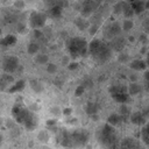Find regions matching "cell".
<instances>
[{
	"label": "cell",
	"mask_w": 149,
	"mask_h": 149,
	"mask_svg": "<svg viewBox=\"0 0 149 149\" xmlns=\"http://www.w3.org/2000/svg\"><path fill=\"white\" fill-rule=\"evenodd\" d=\"M95 137H97V141L99 142V144L102 147H106V148L119 147V140H118V134H116L115 127L107 122L97 129Z\"/></svg>",
	"instance_id": "obj_1"
},
{
	"label": "cell",
	"mask_w": 149,
	"mask_h": 149,
	"mask_svg": "<svg viewBox=\"0 0 149 149\" xmlns=\"http://www.w3.org/2000/svg\"><path fill=\"white\" fill-rule=\"evenodd\" d=\"M112 52L113 50L109 47V44L99 38H94L88 43V54L92 56L93 59H95L99 63L107 62L111 58Z\"/></svg>",
	"instance_id": "obj_2"
},
{
	"label": "cell",
	"mask_w": 149,
	"mask_h": 149,
	"mask_svg": "<svg viewBox=\"0 0 149 149\" xmlns=\"http://www.w3.org/2000/svg\"><path fill=\"white\" fill-rule=\"evenodd\" d=\"M68 50L71 57L78 58V57H84L88 54V43L86 42L85 38L80 36L72 37L66 43Z\"/></svg>",
	"instance_id": "obj_3"
},
{
	"label": "cell",
	"mask_w": 149,
	"mask_h": 149,
	"mask_svg": "<svg viewBox=\"0 0 149 149\" xmlns=\"http://www.w3.org/2000/svg\"><path fill=\"white\" fill-rule=\"evenodd\" d=\"M70 135H71L73 147H84V146H86V143L88 142V139H90V135L85 129H77V130L70 133Z\"/></svg>",
	"instance_id": "obj_4"
},
{
	"label": "cell",
	"mask_w": 149,
	"mask_h": 149,
	"mask_svg": "<svg viewBox=\"0 0 149 149\" xmlns=\"http://www.w3.org/2000/svg\"><path fill=\"white\" fill-rule=\"evenodd\" d=\"M47 23V14L42 12H31L29 15V26L30 28H43Z\"/></svg>",
	"instance_id": "obj_5"
},
{
	"label": "cell",
	"mask_w": 149,
	"mask_h": 149,
	"mask_svg": "<svg viewBox=\"0 0 149 149\" xmlns=\"http://www.w3.org/2000/svg\"><path fill=\"white\" fill-rule=\"evenodd\" d=\"M30 113V109L29 108H26L19 104H15L13 107H12V115L15 120L16 123H20V125H23V122L26 121L27 116L29 115Z\"/></svg>",
	"instance_id": "obj_6"
},
{
	"label": "cell",
	"mask_w": 149,
	"mask_h": 149,
	"mask_svg": "<svg viewBox=\"0 0 149 149\" xmlns=\"http://www.w3.org/2000/svg\"><path fill=\"white\" fill-rule=\"evenodd\" d=\"M99 6H100V3L97 2L95 0H84L79 8L80 15L84 17H90L99 8Z\"/></svg>",
	"instance_id": "obj_7"
},
{
	"label": "cell",
	"mask_w": 149,
	"mask_h": 149,
	"mask_svg": "<svg viewBox=\"0 0 149 149\" xmlns=\"http://www.w3.org/2000/svg\"><path fill=\"white\" fill-rule=\"evenodd\" d=\"M121 30H122L121 24H120L119 22H116V21H113V22L108 23V24L104 28L102 35H104V37H105L106 40H109V41H111V40L114 38L115 36L120 35Z\"/></svg>",
	"instance_id": "obj_8"
},
{
	"label": "cell",
	"mask_w": 149,
	"mask_h": 149,
	"mask_svg": "<svg viewBox=\"0 0 149 149\" xmlns=\"http://www.w3.org/2000/svg\"><path fill=\"white\" fill-rule=\"evenodd\" d=\"M19 65H20V62L16 56H7L3 58L1 63V68L3 72H8V73L15 72L19 69Z\"/></svg>",
	"instance_id": "obj_9"
},
{
	"label": "cell",
	"mask_w": 149,
	"mask_h": 149,
	"mask_svg": "<svg viewBox=\"0 0 149 149\" xmlns=\"http://www.w3.org/2000/svg\"><path fill=\"white\" fill-rule=\"evenodd\" d=\"M129 121L135 125V126H144L146 122L148 121L147 118L143 115L142 111H136V112H132L129 115Z\"/></svg>",
	"instance_id": "obj_10"
},
{
	"label": "cell",
	"mask_w": 149,
	"mask_h": 149,
	"mask_svg": "<svg viewBox=\"0 0 149 149\" xmlns=\"http://www.w3.org/2000/svg\"><path fill=\"white\" fill-rule=\"evenodd\" d=\"M37 123H38V118H37V115L35 114V112L30 111L29 115L27 116L26 121L23 122L24 128L28 129V130H35L36 127H37Z\"/></svg>",
	"instance_id": "obj_11"
},
{
	"label": "cell",
	"mask_w": 149,
	"mask_h": 149,
	"mask_svg": "<svg viewBox=\"0 0 149 149\" xmlns=\"http://www.w3.org/2000/svg\"><path fill=\"white\" fill-rule=\"evenodd\" d=\"M125 45H126V38L120 36V35L112 38L111 43H109V47L112 48V50L113 51H119V52L125 48Z\"/></svg>",
	"instance_id": "obj_12"
},
{
	"label": "cell",
	"mask_w": 149,
	"mask_h": 149,
	"mask_svg": "<svg viewBox=\"0 0 149 149\" xmlns=\"http://www.w3.org/2000/svg\"><path fill=\"white\" fill-rule=\"evenodd\" d=\"M14 81H15L14 77H13L10 73L5 72L3 74L0 76V91H2V92L6 91Z\"/></svg>",
	"instance_id": "obj_13"
},
{
	"label": "cell",
	"mask_w": 149,
	"mask_h": 149,
	"mask_svg": "<svg viewBox=\"0 0 149 149\" xmlns=\"http://www.w3.org/2000/svg\"><path fill=\"white\" fill-rule=\"evenodd\" d=\"M113 100L119 102V104H127L130 99V95L127 91H121V92H115V93H112L111 94Z\"/></svg>",
	"instance_id": "obj_14"
},
{
	"label": "cell",
	"mask_w": 149,
	"mask_h": 149,
	"mask_svg": "<svg viewBox=\"0 0 149 149\" xmlns=\"http://www.w3.org/2000/svg\"><path fill=\"white\" fill-rule=\"evenodd\" d=\"M119 147H121V148H140L141 144L134 137H125L119 143Z\"/></svg>",
	"instance_id": "obj_15"
},
{
	"label": "cell",
	"mask_w": 149,
	"mask_h": 149,
	"mask_svg": "<svg viewBox=\"0 0 149 149\" xmlns=\"http://www.w3.org/2000/svg\"><path fill=\"white\" fill-rule=\"evenodd\" d=\"M24 87H26V80L20 79V80L14 81L5 92H8V93H19V92H21Z\"/></svg>",
	"instance_id": "obj_16"
},
{
	"label": "cell",
	"mask_w": 149,
	"mask_h": 149,
	"mask_svg": "<svg viewBox=\"0 0 149 149\" xmlns=\"http://www.w3.org/2000/svg\"><path fill=\"white\" fill-rule=\"evenodd\" d=\"M129 68L134 71H144L148 66H147V63H146L144 59L137 58V59H134L129 63Z\"/></svg>",
	"instance_id": "obj_17"
},
{
	"label": "cell",
	"mask_w": 149,
	"mask_h": 149,
	"mask_svg": "<svg viewBox=\"0 0 149 149\" xmlns=\"http://www.w3.org/2000/svg\"><path fill=\"white\" fill-rule=\"evenodd\" d=\"M63 7L61 5H55L50 8H48V15L52 19H61L63 15Z\"/></svg>",
	"instance_id": "obj_18"
},
{
	"label": "cell",
	"mask_w": 149,
	"mask_h": 149,
	"mask_svg": "<svg viewBox=\"0 0 149 149\" xmlns=\"http://www.w3.org/2000/svg\"><path fill=\"white\" fill-rule=\"evenodd\" d=\"M73 23H74V26L79 29V30H86L88 27H90V21L86 19V17H84V16H78V17H76L74 19V21H73Z\"/></svg>",
	"instance_id": "obj_19"
},
{
	"label": "cell",
	"mask_w": 149,
	"mask_h": 149,
	"mask_svg": "<svg viewBox=\"0 0 149 149\" xmlns=\"http://www.w3.org/2000/svg\"><path fill=\"white\" fill-rule=\"evenodd\" d=\"M16 41H17V38H16L15 35L8 34L5 37L0 38V45L1 47H12V45H14L16 43Z\"/></svg>",
	"instance_id": "obj_20"
},
{
	"label": "cell",
	"mask_w": 149,
	"mask_h": 149,
	"mask_svg": "<svg viewBox=\"0 0 149 149\" xmlns=\"http://www.w3.org/2000/svg\"><path fill=\"white\" fill-rule=\"evenodd\" d=\"M122 122H123V119L119 113H113L107 118V123H109V125H112L114 127L120 126Z\"/></svg>",
	"instance_id": "obj_21"
},
{
	"label": "cell",
	"mask_w": 149,
	"mask_h": 149,
	"mask_svg": "<svg viewBox=\"0 0 149 149\" xmlns=\"http://www.w3.org/2000/svg\"><path fill=\"white\" fill-rule=\"evenodd\" d=\"M144 3H146V0H134L130 5H132V7L134 9V13L139 15V14H141V13H143L146 10Z\"/></svg>",
	"instance_id": "obj_22"
},
{
	"label": "cell",
	"mask_w": 149,
	"mask_h": 149,
	"mask_svg": "<svg viewBox=\"0 0 149 149\" xmlns=\"http://www.w3.org/2000/svg\"><path fill=\"white\" fill-rule=\"evenodd\" d=\"M29 86H30V88H31L35 93H42V92L44 91L43 84H42L40 80H37V79H30V80H29Z\"/></svg>",
	"instance_id": "obj_23"
},
{
	"label": "cell",
	"mask_w": 149,
	"mask_h": 149,
	"mask_svg": "<svg viewBox=\"0 0 149 149\" xmlns=\"http://www.w3.org/2000/svg\"><path fill=\"white\" fill-rule=\"evenodd\" d=\"M98 111H99V105L97 102H93V101H87L86 102V105H85V112H86V114L88 116L92 115V114L98 113Z\"/></svg>",
	"instance_id": "obj_24"
},
{
	"label": "cell",
	"mask_w": 149,
	"mask_h": 149,
	"mask_svg": "<svg viewBox=\"0 0 149 149\" xmlns=\"http://www.w3.org/2000/svg\"><path fill=\"white\" fill-rule=\"evenodd\" d=\"M127 88H128L129 95H136V94H139V93L142 91L141 85L137 84L136 81H130V84L127 86Z\"/></svg>",
	"instance_id": "obj_25"
},
{
	"label": "cell",
	"mask_w": 149,
	"mask_h": 149,
	"mask_svg": "<svg viewBox=\"0 0 149 149\" xmlns=\"http://www.w3.org/2000/svg\"><path fill=\"white\" fill-rule=\"evenodd\" d=\"M130 113H132V112H130V108H129V106H128L127 104H120V107H119V114L122 116L123 121L127 120V119L129 118Z\"/></svg>",
	"instance_id": "obj_26"
},
{
	"label": "cell",
	"mask_w": 149,
	"mask_h": 149,
	"mask_svg": "<svg viewBox=\"0 0 149 149\" xmlns=\"http://www.w3.org/2000/svg\"><path fill=\"white\" fill-rule=\"evenodd\" d=\"M61 143H62L63 147H73L70 133H68V132H63V133H62V136H61Z\"/></svg>",
	"instance_id": "obj_27"
},
{
	"label": "cell",
	"mask_w": 149,
	"mask_h": 149,
	"mask_svg": "<svg viewBox=\"0 0 149 149\" xmlns=\"http://www.w3.org/2000/svg\"><path fill=\"white\" fill-rule=\"evenodd\" d=\"M34 62L36 63V64H40V65H44V64H47L48 62H49V57H48V55H45V54H36L35 56H34Z\"/></svg>",
	"instance_id": "obj_28"
},
{
	"label": "cell",
	"mask_w": 149,
	"mask_h": 149,
	"mask_svg": "<svg viewBox=\"0 0 149 149\" xmlns=\"http://www.w3.org/2000/svg\"><path fill=\"white\" fill-rule=\"evenodd\" d=\"M140 136H141V141L147 147H149V129L146 126H142L141 132H140Z\"/></svg>",
	"instance_id": "obj_29"
},
{
	"label": "cell",
	"mask_w": 149,
	"mask_h": 149,
	"mask_svg": "<svg viewBox=\"0 0 149 149\" xmlns=\"http://www.w3.org/2000/svg\"><path fill=\"white\" fill-rule=\"evenodd\" d=\"M126 5V1L125 0H119L116 2L113 3V13L114 14H122V10H123V7Z\"/></svg>",
	"instance_id": "obj_30"
},
{
	"label": "cell",
	"mask_w": 149,
	"mask_h": 149,
	"mask_svg": "<svg viewBox=\"0 0 149 149\" xmlns=\"http://www.w3.org/2000/svg\"><path fill=\"white\" fill-rule=\"evenodd\" d=\"M122 14L125 15V17H126V19H130L133 15H135V13H134V9H133V7H132V5H130V3H128L127 1H126V5H125V7H123Z\"/></svg>",
	"instance_id": "obj_31"
},
{
	"label": "cell",
	"mask_w": 149,
	"mask_h": 149,
	"mask_svg": "<svg viewBox=\"0 0 149 149\" xmlns=\"http://www.w3.org/2000/svg\"><path fill=\"white\" fill-rule=\"evenodd\" d=\"M38 51H40V45H38V43H36V42H30V43H28V45H27V52H28L29 55H36Z\"/></svg>",
	"instance_id": "obj_32"
},
{
	"label": "cell",
	"mask_w": 149,
	"mask_h": 149,
	"mask_svg": "<svg viewBox=\"0 0 149 149\" xmlns=\"http://www.w3.org/2000/svg\"><path fill=\"white\" fill-rule=\"evenodd\" d=\"M37 140H38L40 142H42V143H47V142H49V140H50V135H49L48 130H45V129L40 130L38 134H37Z\"/></svg>",
	"instance_id": "obj_33"
},
{
	"label": "cell",
	"mask_w": 149,
	"mask_h": 149,
	"mask_svg": "<svg viewBox=\"0 0 149 149\" xmlns=\"http://www.w3.org/2000/svg\"><path fill=\"white\" fill-rule=\"evenodd\" d=\"M133 27H134V22H133V20H130V19L123 20V22H122V24H121V28H122L123 31H129Z\"/></svg>",
	"instance_id": "obj_34"
},
{
	"label": "cell",
	"mask_w": 149,
	"mask_h": 149,
	"mask_svg": "<svg viewBox=\"0 0 149 149\" xmlns=\"http://www.w3.org/2000/svg\"><path fill=\"white\" fill-rule=\"evenodd\" d=\"M99 26H100V24H97V23H90V27L87 28L88 34H90L91 36H94V35L97 34V31L99 30Z\"/></svg>",
	"instance_id": "obj_35"
},
{
	"label": "cell",
	"mask_w": 149,
	"mask_h": 149,
	"mask_svg": "<svg viewBox=\"0 0 149 149\" xmlns=\"http://www.w3.org/2000/svg\"><path fill=\"white\" fill-rule=\"evenodd\" d=\"M33 37L36 38V40H42L44 37V34L43 31L41 30V28H35L33 29Z\"/></svg>",
	"instance_id": "obj_36"
},
{
	"label": "cell",
	"mask_w": 149,
	"mask_h": 149,
	"mask_svg": "<svg viewBox=\"0 0 149 149\" xmlns=\"http://www.w3.org/2000/svg\"><path fill=\"white\" fill-rule=\"evenodd\" d=\"M47 72L50 74H54L57 72V65L55 63H47Z\"/></svg>",
	"instance_id": "obj_37"
},
{
	"label": "cell",
	"mask_w": 149,
	"mask_h": 149,
	"mask_svg": "<svg viewBox=\"0 0 149 149\" xmlns=\"http://www.w3.org/2000/svg\"><path fill=\"white\" fill-rule=\"evenodd\" d=\"M13 6H14L15 9L22 10V9H24V7H26V2H24V0H15V1L13 2Z\"/></svg>",
	"instance_id": "obj_38"
},
{
	"label": "cell",
	"mask_w": 149,
	"mask_h": 149,
	"mask_svg": "<svg viewBox=\"0 0 149 149\" xmlns=\"http://www.w3.org/2000/svg\"><path fill=\"white\" fill-rule=\"evenodd\" d=\"M84 92H85V86H84L83 84H80V85H78V86L76 87V90H74V95H76V97H80V95H83Z\"/></svg>",
	"instance_id": "obj_39"
},
{
	"label": "cell",
	"mask_w": 149,
	"mask_h": 149,
	"mask_svg": "<svg viewBox=\"0 0 149 149\" xmlns=\"http://www.w3.org/2000/svg\"><path fill=\"white\" fill-rule=\"evenodd\" d=\"M59 1L61 0H43V3H44V6L47 8H50V7L55 6V5H59Z\"/></svg>",
	"instance_id": "obj_40"
},
{
	"label": "cell",
	"mask_w": 149,
	"mask_h": 149,
	"mask_svg": "<svg viewBox=\"0 0 149 149\" xmlns=\"http://www.w3.org/2000/svg\"><path fill=\"white\" fill-rule=\"evenodd\" d=\"M118 61L121 62V63H126L128 61V55L125 54V52H120L119 56H118Z\"/></svg>",
	"instance_id": "obj_41"
},
{
	"label": "cell",
	"mask_w": 149,
	"mask_h": 149,
	"mask_svg": "<svg viewBox=\"0 0 149 149\" xmlns=\"http://www.w3.org/2000/svg\"><path fill=\"white\" fill-rule=\"evenodd\" d=\"M78 66H79V63H78V62H70V63L66 65V68H68L70 71L77 70V69H78Z\"/></svg>",
	"instance_id": "obj_42"
},
{
	"label": "cell",
	"mask_w": 149,
	"mask_h": 149,
	"mask_svg": "<svg viewBox=\"0 0 149 149\" xmlns=\"http://www.w3.org/2000/svg\"><path fill=\"white\" fill-rule=\"evenodd\" d=\"M50 113H51L52 115H55V116H58V115L62 113V111H61V108H59L58 106H54V107L50 108Z\"/></svg>",
	"instance_id": "obj_43"
},
{
	"label": "cell",
	"mask_w": 149,
	"mask_h": 149,
	"mask_svg": "<svg viewBox=\"0 0 149 149\" xmlns=\"http://www.w3.org/2000/svg\"><path fill=\"white\" fill-rule=\"evenodd\" d=\"M56 123H57L56 119H49V120H47V121H45V125H47V127H48V128L55 127V126H56Z\"/></svg>",
	"instance_id": "obj_44"
},
{
	"label": "cell",
	"mask_w": 149,
	"mask_h": 149,
	"mask_svg": "<svg viewBox=\"0 0 149 149\" xmlns=\"http://www.w3.org/2000/svg\"><path fill=\"white\" fill-rule=\"evenodd\" d=\"M81 84L85 86V88H86V87H92V86H93V81H92L91 79H84Z\"/></svg>",
	"instance_id": "obj_45"
},
{
	"label": "cell",
	"mask_w": 149,
	"mask_h": 149,
	"mask_svg": "<svg viewBox=\"0 0 149 149\" xmlns=\"http://www.w3.org/2000/svg\"><path fill=\"white\" fill-rule=\"evenodd\" d=\"M62 113H63L65 116H69V115L72 114V108H71V107H65V108L62 111Z\"/></svg>",
	"instance_id": "obj_46"
},
{
	"label": "cell",
	"mask_w": 149,
	"mask_h": 149,
	"mask_svg": "<svg viewBox=\"0 0 149 149\" xmlns=\"http://www.w3.org/2000/svg\"><path fill=\"white\" fill-rule=\"evenodd\" d=\"M6 126H7V128H9V130H10L12 128L15 127V121H13V120H6Z\"/></svg>",
	"instance_id": "obj_47"
},
{
	"label": "cell",
	"mask_w": 149,
	"mask_h": 149,
	"mask_svg": "<svg viewBox=\"0 0 149 149\" xmlns=\"http://www.w3.org/2000/svg\"><path fill=\"white\" fill-rule=\"evenodd\" d=\"M70 63V56H63L62 58V64L63 65H68Z\"/></svg>",
	"instance_id": "obj_48"
},
{
	"label": "cell",
	"mask_w": 149,
	"mask_h": 149,
	"mask_svg": "<svg viewBox=\"0 0 149 149\" xmlns=\"http://www.w3.org/2000/svg\"><path fill=\"white\" fill-rule=\"evenodd\" d=\"M143 78L146 81H149V70H144V73H143Z\"/></svg>",
	"instance_id": "obj_49"
},
{
	"label": "cell",
	"mask_w": 149,
	"mask_h": 149,
	"mask_svg": "<svg viewBox=\"0 0 149 149\" xmlns=\"http://www.w3.org/2000/svg\"><path fill=\"white\" fill-rule=\"evenodd\" d=\"M24 28H26V24H23V23L22 24H19L17 26V31L19 33H23L24 31Z\"/></svg>",
	"instance_id": "obj_50"
},
{
	"label": "cell",
	"mask_w": 149,
	"mask_h": 149,
	"mask_svg": "<svg viewBox=\"0 0 149 149\" xmlns=\"http://www.w3.org/2000/svg\"><path fill=\"white\" fill-rule=\"evenodd\" d=\"M142 113H143V115H144V116L147 118V120H148V119H149V107H148V108H146V109H143V111H142Z\"/></svg>",
	"instance_id": "obj_51"
},
{
	"label": "cell",
	"mask_w": 149,
	"mask_h": 149,
	"mask_svg": "<svg viewBox=\"0 0 149 149\" xmlns=\"http://www.w3.org/2000/svg\"><path fill=\"white\" fill-rule=\"evenodd\" d=\"M143 27L146 28L147 31H149V19H147V20L143 22Z\"/></svg>",
	"instance_id": "obj_52"
},
{
	"label": "cell",
	"mask_w": 149,
	"mask_h": 149,
	"mask_svg": "<svg viewBox=\"0 0 149 149\" xmlns=\"http://www.w3.org/2000/svg\"><path fill=\"white\" fill-rule=\"evenodd\" d=\"M90 118L93 120V121H98L99 120V115H98V113H95V114H92V115H90Z\"/></svg>",
	"instance_id": "obj_53"
},
{
	"label": "cell",
	"mask_w": 149,
	"mask_h": 149,
	"mask_svg": "<svg viewBox=\"0 0 149 149\" xmlns=\"http://www.w3.org/2000/svg\"><path fill=\"white\" fill-rule=\"evenodd\" d=\"M146 63H147V66L149 68V51L146 54Z\"/></svg>",
	"instance_id": "obj_54"
},
{
	"label": "cell",
	"mask_w": 149,
	"mask_h": 149,
	"mask_svg": "<svg viewBox=\"0 0 149 149\" xmlns=\"http://www.w3.org/2000/svg\"><path fill=\"white\" fill-rule=\"evenodd\" d=\"M77 121H78V120H77V119H76V118H74V119H73V118H72V119H70V120H69V121H68V122H69V123H70V125H73V123H76V122H77Z\"/></svg>",
	"instance_id": "obj_55"
},
{
	"label": "cell",
	"mask_w": 149,
	"mask_h": 149,
	"mask_svg": "<svg viewBox=\"0 0 149 149\" xmlns=\"http://www.w3.org/2000/svg\"><path fill=\"white\" fill-rule=\"evenodd\" d=\"M144 6H146V9H149V0H146Z\"/></svg>",
	"instance_id": "obj_56"
},
{
	"label": "cell",
	"mask_w": 149,
	"mask_h": 149,
	"mask_svg": "<svg viewBox=\"0 0 149 149\" xmlns=\"http://www.w3.org/2000/svg\"><path fill=\"white\" fill-rule=\"evenodd\" d=\"M108 3H114V2H116V1H119V0H106Z\"/></svg>",
	"instance_id": "obj_57"
},
{
	"label": "cell",
	"mask_w": 149,
	"mask_h": 149,
	"mask_svg": "<svg viewBox=\"0 0 149 149\" xmlns=\"http://www.w3.org/2000/svg\"><path fill=\"white\" fill-rule=\"evenodd\" d=\"M144 126H146V127H147V128H148V129H149V120H148V121H147V122H146V125H144Z\"/></svg>",
	"instance_id": "obj_58"
},
{
	"label": "cell",
	"mask_w": 149,
	"mask_h": 149,
	"mask_svg": "<svg viewBox=\"0 0 149 149\" xmlns=\"http://www.w3.org/2000/svg\"><path fill=\"white\" fill-rule=\"evenodd\" d=\"M128 40H129V41H132V42H133V41H134V36H129V38H128Z\"/></svg>",
	"instance_id": "obj_59"
},
{
	"label": "cell",
	"mask_w": 149,
	"mask_h": 149,
	"mask_svg": "<svg viewBox=\"0 0 149 149\" xmlns=\"http://www.w3.org/2000/svg\"><path fill=\"white\" fill-rule=\"evenodd\" d=\"M125 1H127V2H128V3H132V2H133V1H134V0H125Z\"/></svg>",
	"instance_id": "obj_60"
},
{
	"label": "cell",
	"mask_w": 149,
	"mask_h": 149,
	"mask_svg": "<svg viewBox=\"0 0 149 149\" xmlns=\"http://www.w3.org/2000/svg\"><path fill=\"white\" fill-rule=\"evenodd\" d=\"M147 88L149 90V81H147Z\"/></svg>",
	"instance_id": "obj_61"
},
{
	"label": "cell",
	"mask_w": 149,
	"mask_h": 149,
	"mask_svg": "<svg viewBox=\"0 0 149 149\" xmlns=\"http://www.w3.org/2000/svg\"><path fill=\"white\" fill-rule=\"evenodd\" d=\"M1 34H2V30H1V28H0V36H1Z\"/></svg>",
	"instance_id": "obj_62"
},
{
	"label": "cell",
	"mask_w": 149,
	"mask_h": 149,
	"mask_svg": "<svg viewBox=\"0 0 149 149\" xmlns=\"http://www.w3.org/2000/svg\"><path fill=\"white\" fill-rule=\"evenodd\" d=\"M1 140H2V137H1V136H0V143H1Z\"/></svg>",
	"instance_id": "obj_63"
},
{
	"label": "cell",
	"mask_w": 149,
	"mask_h": 149,
	"mask_svg": "<svg viewBox=\"0 0 149 149\" xmlns=\"http://www.w3.org/2000/svg\"><path fill=\"white\" fill-rule=\"evenodd\" d=\"M0 1H3V0H0Z\"/></svg>",
	"instance_id": "obj_64"
}]
</instances>
